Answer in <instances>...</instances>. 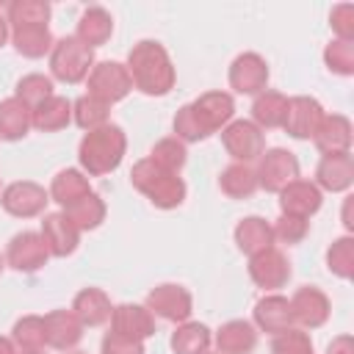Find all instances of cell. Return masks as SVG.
Instances as JSON below:
<instances>
[{
	"mask_svg": "<svg viewBox=\"0 0 354 354\" xmlns=\"http://www.w3.org/2000/svg\"><path fill=\"white\" fill-rule=\"evenodd\" d=\"M130 80L144 94H166L174 83V69L158 41H138L130 50Z\"/></svg>",
	"mask_w": 354,
	"mask_h": 354,
	"instance_id": "6da1fadb",
	"label": "cell"
},
{
	"mask_svg": "<svg viewBox=\"0 0 354 354\" xmlns=\"http://www.w3.org/2000/svg\"><path fill=\"white\" fill-rule=\"evenodd\" d=\"M122 155H124V136L116 124H102L97 130H88V136L80 141V163L88 174L113 171Z\"/></svg>",
	"mask_w": 354,
	"mask_h": 354,
	"instance_id": "7a4b0ae2",
	"label": "cell"
},
{
	"mask_svg": "<svg viewBox=\"0 0 354 354\" xmlns=\"http://www.w3.org/2000/svg\"><path fill=\"white\" fill-rule=\"evenodd\" d=\"M130 177H133V185H136L138 191H144L158 207H174V205H180L183 196H185L183 180H180L177 174H171V171H163V169L155 166L152 160L136 163V169H133Z\"/></svg>",
	"mask_w": 354,
	"mask_h": 354,
	"instance_id": "3957f363",
	"label": "cell"
},
{
	"mask_svg": "<svg viewBox=\"0 0 354 354\" xmlns=\"http://www.w3.org/2000/svg\"><path fill=\"white\" fill-rule=\"evenodd\" d=\"M50 69L58 80L64 83H77L88 75L91 69V47L83 44L77 36L61 39L53 47V58H50Z\"/></svg>",
	"mask_w": 354,
	"mask_h": 354,
	"instance_id": "277c9868",
	"label": "cell"
},
{
	"mask_svg": "<svg viewBox=\"0 0 354 354\" xmlns=\"http://www.w3.org/2000/svg\"><path fill=\"white\" fill-rule=\"evenodd\" d=\"M130 86H133L130 72L116 61H102L88 75V94L105 105L122 100L130 91Z\"/></svg>",
	"mask_w": 354,
	"mask_h": 354,
	"instance_id": "5b68a950",
	"label": "cell"
},
{
	"mask_svg": "<svg viewBox=\"0 0 354 354\" xmlns=\"http://www.w3.org/2000/svg\"><path fill=\"white\" fill-rule=\"evenodd\" d=\"M299 177V163L290 152L285 149H268L266 158L260 160V171H257V185H263L266 191H282L285 185H290Z\"/></svg>",
	"mask_w": 354,
	"mask_h": 354,
	"instance_id": "8992f818",
	"label": "cell"
},
{
	"mask_svg": "<svg viewBox=\"0 0 354 354\" xmlns=\"http://www.w3.org/2000/svg\"><path fill=\"white\" fill-rule=\"evenodd\" d=\"M321 119H324V111H321V105L315 100H310V97H293V100H288V111H285L282 127L293 138H310V136H315Z\"/></svg>",
	"mask_w": 354,
	"mask_h": 354,
	"instance_id": "52a82bcc",
	"label": "cell"
},
{
	"mask_svg": "<svg viewBox=\"0 0 354 354\" xmlns=\"http://www.w3.org/2000/svg\"><path fill=\"white\" fill-rule=\"evenodd\" d=\"M77 227L72 224V218L66 213H53L41 221V241L47 246L50 254L55 257H64V254H72L75 246H77Z\"/></svg>",
	"mask_w": 354,
	"mask_h": 354,
	"instance_id": "ba28073f",
	"label": "cell"
},
{
	"mask_svg": "<svg viewBox=\"0 0 354 354\" xmlns=\"http://www.w3.org/2000/svg\"><path fill=\"white\" fill-rule=\"evenodd\" d=\"M266 80H268V69H266V61L254 53H243L232 61V69H230V83L235 91L241 94H254L260 88H266Z\"/></svg>",
	"mask_w": 354,
	"mask_h": 354,
	"instance_id": "9c48e42d",
	"label": "cell"
},
{
	"mask_svg": "<svg viewBox=\"0 0 354 354\" xmlns=\"http://www.w3.org/2000/svg\"><path fill=\"white\" fill-rule=\"evenodd\" d=\"M221 138H224V147H227V152L235 158V160H252V158H257L260 152H263V136H260V130L252 124V122H232L224 133H221Z\"/></svg>",
	"mask_w": 354,
	"mask_h": 354,
	"instance_id": "30bf717a",
	"label": "cell"
},
{
	"mask_svg": "<svg viewBox=\"0 0 354 354\" xmlns=\"http://www.w3.org/2000/svg\"><path fill=\"white\" fill-rule=\"evenodd\" d=\"M47 205V194L41 185L36 183H14L3 191V207L11 213V216H36L41 213Z\"/></svg>",
	"mask_w": 354,
	"mask_h": 354,
	"instance_id": "8fae6325",
	"label": "cell"
},
{
	"mask_svg": "<svg viewBox=\"0 0 354 354\" xmlns=\"http://www.w3.org/2000/svg\"><path fill=\"white\" fill-rule=\"evenodd\" d=\"M282 216H296V218H307L321 207V191L313 183L304 180H293L290 185H285L282 191Z\"/></svg>",
	"mask_w": 354,
	"mask_h": 354,
	"instance_id": "7c38bea8",
	"label": "cell"
},
{
	"mask_svg": "<svg viewBox=\"0 0 354 354\" xmlns=\"http://www.w3.org/2000/svg\"><path fill=\"white\" fill-rule=\"evenodd\" d=\"M47 246L36 232H19L8 243V263L19 271H36L47 260Z\"/></svg>",
	"mask_w": 354,
	"mask_h": 354,
	"instance_id": "4fadbf2b",
	"label": "cell"
},
{
	"mask_svg": "<svg viewBox=\"0 0 354 354\" xmlns=\"http://www.w3.org/2000/svg\"><path fill=\"white\" fill-rule=\"evenodd\" d=\"M199 127L205 130V136H210L216 127H221L230 116H232V97L230 94H221V91H210V94H202L194 105H191Z\"/></svg>",
	"mask_w": 354,
	"mask_h": 354,
	"instance_id": "5bb4252c",
	"label": "cell"
},
{
	"mask_svg": "<svg viewBox=\"0 0 354 354\" xmlns=\"http://www.w3.org/2000/svg\"><path fill=\"white\" fill-rule=\"evenodd\" d=\"M249 274L260 288H282L290 277V266L277 249H266L260 254H252Z\"/></svg>",
	"mask_w": 354,
	"mask_h": 354,
	"instance_id": "9a60e30c",
	"label": "cell"
},
{
	"mask_svg": "<svg viewBox=\"0 0 354 354\" xmlns=\"http://www.w3.org/2000/svg\"><path fill=\"white\" fill-rule=\"evenodd\" d=\"M80 337H83V324L75 313L58 310L44 318V343H50L53 348H72Z\"/></svg>",
	"mask_w": 354,
	"mask_h": 354,
	"instance_id": "2e32d148",
	"label": "cell"
},
{
	"mask_svg": "<svg viewBox=\"0 0 354 354\" xmlns=\"http://www.w3.org/2000/svg\"><path fill=\"white\" fill-rule=\"evenodd\" d=\"M149 307H152V313H158L169 321H183L191 315V296L180 285H160L149 293Z\"/></svg>",
	"mask_w": 354,
	"mask_h": 354,
	"instance_id": "e0dca14e",
	"label": "cell"
},
{
	"mask_svg": "<svg viewBox=\"0 0 354 354\" xmlns=\"http://www.w3.org/2000/svg\"><path fill=\"white\" fill-rule=\"evenodd\" d=\"M290 313H293V321H299L304 326H321L329 315V301L318 288L307 285L293 296Z\"/></svg>",
	"mask_w": 354,
	"mask_h": 354,
	"instance_id": "ac0fdd59",
	"label": "cell"
},
{
	"mask_svg": "<svg viewBox=\"0 0 354 354\" xmlns=\"http://www.w3.org/2000/svg\"><path fill=\"white\" fill-rule=\"evenodd\" d=\"M111 324H113V332L122 335V337H130V340H144L152 335V315L149 310L138 307V304H122L111 313Z\"/></svg>",
	"mask_w": 354,
	"mask_h": 354,
	"instance_id": "d6986e66",
	"label": "cell"
},
{
	"mask_svg": "<svg viewBox=\"0 0 354 354\" xmlns=\"http://www.w3.org/2000/svg\"><path fill=\"white\" fill-rule=\"evenodd\" d=\"M313 138H315L318 149H324L326 155L348 152V144H351V124H348V119H343V116H324Z\"/></svg>",
	"mask_w": 354,
	"mask_h": 354,
	"instance_id": "ffe728a7",
	"label": "cell"
},
{
	"mask_svg": "<svg viewBox=\"0 0 354 354\" xmlns=\"http://www.w3.org/2000/svg\"><path fill=\"white\" fill-rule=\"evenodd\" d=\"M254 318H257V324H260L266 332L282 335V332H288L290 324H293L290 301L282 299V296H266V299L257 301V307H254Z\"/></svg>",
	"mask_w": 354,
	"mask_h": 354,
	"instance_id": "44dd1931",
	"label": "cell"
},
{
	"mask_svg": "<svg viewBox=\"0 0 354 354\" xmlns=\"http://www.w3.org/2000/svg\"><path fill=\"white\" fill-rule=\"evenodd\" d=\"M351 177H354V166L348 152L324 155V160L318 163V183L326 191H346L351 185Z\"/></svg>",
	"mask_w": 354,
	"mask_h": 354,
	"instance_id": "7402d4cb",
	"label": "cell"
},
{
	"mask_svg": "<svg viewBox=\"0 0 354 354\" xmlns=\"http://www.w3.org/2000/svg\"><path fill=\"white\" fill-rule=\"evenodd\" d=\"M235 241H238L241 252H246V254H260V252L271 249L274 230H271L263 218L252 216V218H243V221L238 224V230H235Z\"/></svg>",
	"mask_w": 354,
	"mask_h": 354,
	"instance_id": "603a6c76",
	"label": "cell"
},
{
	"mask_svg": "<svg viewBox=\"0 0 354 354\" xmlns=\"http://www.w3.org/2000/svg\"><path fill=\"white\" fill-rule=\"evenodd\" d=\"M72 313L80 318V324L97 326V324L108 321L113 310H111V304H108V299H105L102 290H97V288H86V290L77 293V299H75V310H72Z\"/></svg>",
	"mask_w": 354,
	"mask_h": 354,
	"instance_id": "cb8c5ba5",
	"label": "cell"
},
{
	"mask_svg": "<svg viewBox=\"0 0 354 354\" xmlns=\"http://www.w3.org/2000/svg\"><path fill=\"white\" fill-rule=\"evenodd\" d=\"M216 340H218L221 354H249L257 343V335L246 321H230L221 326Z\"/></svg>",
	"mask_w": 354,
	"mask_h": 354,
	"instance_id": "d4e9b609",
	"label": "cell"
},
{
	"mask_svg": "<svg viewBox=\"0 0 354 354\" xmlns=\"http://www.w3.org/2000/svg\"><path fill=\"white\" fill-rule=\"evenodd\" d=\"M30 127V113H28V105L17 97L0 102V138L6 141H14L19 136H25Z\"/></svg>",
	"mask_w": 354,
	"mask_h": 354,
	"instance_id": "484cf974",
	"label": "cell"
},
{
	"mask_svg": "<svg viewBox=\"0 0 354 354\" xmlns=\"http://www.w3.org/2000/svg\"><path fill=\"white\" fill-rule=\"evenodd\" d=\"M14 44L22 55L39 58L50 50L53 39H50L47 25H19V28H14Z\"/></svg>",
	"mask_w": 354,
	"mask_h": 354,
	"instance_id": "4316f807",
	"label": "cell"
},
{
	"mask_svg": "<svg viewBox=\"0 0 354 354\" xmlns=\"http://www.w3.org/2000/svg\"><path fill=\"white\" fill-rule=\"evenodd\" d=\"M69 100H64V97H47L44 102H39L36 105V111H33V124L39 127V130H61L66 122H69Z\"/></svg>",
	"mask_w": 354,
	"mask_h": 354,
	"instance_id": "83f0119b",
	"label": "cell"
},
{
	"mask_svg": "<svg viewBox=\"0 0 354 354\" xmlns=\"http://www.w3.org/2000/svg\"><path fill=\"white\" fill-rule=\"evenodd\" d=\"M86 194H91V191H88V183H86V177H83L80 171H75V169H66V171H61V174L53 180V196H55V202H61L64 207L75 205V202L83 199Z\"/></svg>",
	"mask_w": 354,
	"mask_h": 354,
	"instance_id": "f1b7e54d",
	"label": "cell"
},
{
	"mask_svg": "<svg viewBox=\"0 0 354 354\" xmlns=\"http://www.w3.org/2000/svg\"><path fill=\"white\" fill-rule=\"evenodd\" d=\"M111 17L102 11V8H88L80 19V28H77V39L88 47H97L102 44L108 36H111Z\"/></svg>",
	"mask_w": 354,
	"mask_h": 354,
	"instance_id": "f546056e",
	"label": "cell"
},
{
	"mask_svg": "<svg viewBox=\"0 0 354 354\" xmlns=\"http://www.w3.org/2000/svg\"><path fill=\"white\" fill-rule=\"evenodd\" d=\"M285 111H288V100H285L282 94H277V91L260 94V97L254 100V105H252V116H254V122H260L263 127H277V124H282Z\"/></svg>",
	"mask_w": 354,
	"mask_h": 354,
	"instance_id": "4dcf8cb0",
	"label": "cell"
},
{
	"mask_svg": "<svg viewBox=\"0 0 354 354\" xmlns=\"http://www.w3.org/2000/svg\"><path fill=\"white\" fill-rule=\"evenodd\" d=\"M66 216L72 218V224L77 230H94L105 216V205L100 202L97 194H86L83 199H77L75 205L66 207Z\"/></svg>",
	"mask_w": 354,
	"mask_h": 354,
	"instance_id": "1f68e13d",
	"label": "cell"
},
{
	"mask_svg": "<svg viewBox=\"0 0 354 354\" xmlns=\"http://www.w3.org/2000/svg\"><path fill=\"white\" fill-rule=\"evenodd\" d=\"M207 343H210V332L202 324H185L171 337V348L177 354H205Z\"/></svg>",
	"mask_w": 354,
	"mask_h": 354,
	"instance_id": "d6a6232c",
	"label": "cell"
},
{
	"mask_svg": "<svg viewBox=\"0 0 354 354\" xmlns=\"http://www.w3.org/2000/svg\"><path fill=\"white\" fill-rule=\"evenodd\" d=\"M254 188H257V174L243 163H235L221 174V191L230 196H249Z\"/></svg>",
	"mask_w": 354,
	"mask_h": 354,
	"instance_id": "836d02e7",
	"label": "cell"
},
{
	"mask_svg": "<svg viewBox=\"0 0 354 354\" xmlns=\"http://www.w3.org/2000/svg\"><path fill=\"white\" fill-rule=\"evenodd\" d=\"M75 122L80 124V127H86V130H97L105 119H108V105L105 102H100V100H94L91 94H86V97H80L77 102H75Z\"/></svg>",
	"mask_w": 354,
	"mask_h": 354,
	"instance_id": "e575fe53",
	"label": "cell"
},
{
	"mask_svg": "<svg viewBox=\"0 0 354 354\" xmlns=\"http://www.w3.org/2000/svg\"><path fill=\"white\" fill-rule=\"evenodd\" d=\"M14 340L25 348V351H39V346H44V318H22L14 324Z\"/></svg>",
	"mask_w": 354,
	"mask_h": 354,
	"instance_id": "d590c367",
	"label": "cell"
},
{
	"mask_svg": "<svg viewBox=\"0 0 354 354\" xmlns=\"http://www.w3.org/2000/svg\"><path fill=\"white\" fill-rule=\"evenodd\" d=\"M47 97H53V83L44 75H28L17 86V100H22L25 105H39Z\"/></svg>",
	"mask_w": 354,
	"mask_h": 354,
	"instance_id": "8d00e7d4",
	"label": "cell"
},
{
	"mask_svg": "<svg viewBox=\"0 0 354 354\" xmlns=\"http://www.w3.org/2000/svg\"><path fill=\"white\" fill-rule=\"evenodd\" d=\"M155 166H160L163 171H177L183 163H185V149H183V144L180 141H174V138H166V141H160L155 149H152V158H149Z\"/></svg>",
	"mask_w": 354,
	"mask_h": 354,
	"instance_id": "74e56055",
	"label": "cell"
},
{
	"mask_svg": "<svg viewBox=\"0 0 354 354\" xmlns=\"http://www.w3.org/2000/svg\"><path fill=\"white\" fill-rule=\"evenodd\" d=\"M326 263H329V271H335L337 277L348 279L351 277V263H354V243H351V238L335 241L329 254H326Z\"/></svg>",
	"mask_w": 354,
	"mask_h": 354,
	"instance_id": "f35d334b",
	"label": "cell"
},
{
	"mask_svg": "<svg viewBox=\"0 0 354 354\" xmlns=\"http://www.w3.org/2000/svg\"><path fill=\"white\" fill-rule=\"evenodd\" d=\"M8 17L14 22V28L19 25H44L50 17V6L47 3H14L8 8Z\"/></svg>",
	"mask_w": 354,
	"mask_h": 354,
	"instance_id": "ab89813d",
	"label": "cell"
},
{
	"mask_svg": "<svg viewBox=\"0 0 354 354\" xmlns=\"http://www.w3.org/2000/svg\"><path fill=\"white\" fill-rule=\"evenodd\" d=\"M326 64H329V69H335L340 75H351L354 72V50H351V41H343V39L332 41L326 47Z\"/></svg>",
	"mask_w": 354,
	"mask_h": 354,
	"instance_id": "60d3db41",
	"label": "cell"
},
{
	"mask_svg": "<svg viewBox=\"0 0 354 354\" xmlns=\"http://www.w3.org/2000/svg\"><path fill=\"white\" fill-rule=\"evenodd\" d=\"M274 354H313V346H310V340H307L304 332L288 329V332L277 335V340H274Z\"/></svg>",
	"mask_w": 354,
	"mask_h": 354,
	"instance_id": "b9f144b4",
	"label": "cell"
},
{
	"mask_svg": "<svg viewBox=\"0 0 354 354\" xmlns=\"http://www.w3.org/2000/svg\"><path fill=\"white\" fill-rule=\"evenodd\" d=\"M174 130H177L183 138H188V141H199V138H205V130L199 127V122H196L191 105L180 108V113H177V119H174Z\"/></svg>",
	"mask_w": 354,
	"mask_h": 354,
	"instance_id": "7bdbcfd3",
	"label": "cell"
},
{
	"mask_svg": "<svg viewBox=\"0 0 354 354\" xmlns=\"http://www.w3.org/2000/svg\"><path fill=\"white\" fill-rule=\"evenodd\" d=\"M304 232H307V218H296V216H282L274 230V235H279L288 243H299L304 238Z\"/></svg>",
	"mask_w": 354,
	"mask_h": 354,
	"instance_id": "ee69618b",
	"label": "cell"
},
{
	"mask_svg": "<svg viewBox=\"0 0 354 354\" xmlns=\"http://www.w3.org/2000/svg\"><path fill=\"white\" fill-rule=\"evenodd\" d=\"M102 354H144V348H141V340H130L116 332H108L102 340Z\"/></svg>",
	"mask_w": 354,
	"mask_h": 354,
	"instance_id": "f6af8a7d",
	"label": "cell"
},
{
	"mask_svg": "<svg viewBox=\"0 0 354 354\" xmlns=\"http://www.w3.org/2000/svg\"><path fill=\"white\" fill-rule=\"evenodd\" d=\"M329 354H351V337H337L329 343Z\"/></svg>",
	"mask_w": 354,
	"mask_h": 354,
	"instance_id": "bcb514c9",
	"label": "cell"
},
{
	"mask_svg": "<svg viewBox=\"0 0 354 354\" xmlns=\"http://www.w3.org/2000/svg\"><path fill=\"white\" fill-rule=\"evenodd\" d=\"M0 354H14V346H11V340L0 337Z\"/></svg>",
	"mask_w": 354,
	"mask_h": 354,
	"instance_id": "7dc6e473",
	"label": "cell"
},
{
	"mask_svg": "<svg viewBox=\"0 0 354 354\" xmlns=\"http://www.w3.org/2000/svg\"><path fill=\"white\" fill-rule=\"evenodd\" d=\"M3 41H6V19L0 17V44H3Z\"/></svg>",
	"mask_w": 354,
	"mask_h": 354,
	"instance_id": "c3c4849f",
	"label": "cell"
},
{
	"mask_svg": "<svg viewBox=\"0 0 354 354\" xmlns=\"http://www.w3.org/2000/svg\"><path fill=\"white\" fill-rule=\"evenodd\" d=\"M25 354H41V351H25Z\"/></svg>",
	"mask_w": 354,
	"mask_h": 354,
	"instance_id": "681fc988",
	"label": "cell"
},
{
	"mask_svg": "<svg viewBox=\"0 0 354 354\" xmlns=\"http://www.w3.org/2000/svg\"><path fill=\"white\" fill-rule=\"evenodd\" d=\"M75 354H80V351H75Z\"/></svg>",
	"mask_w": 354,
	"mask_h": 354,
	"instance_id": "f907efd6",
	"label": "cell"
},
{
	"mask_svg": "<svg viewBox=\"0 0 354 354\" xmlns=\"http://www.w3.org/2000/svg\"><path fill=\"white\" fill-rule=\"evenodd\" d=\"M0 266H3V263H0Z\"/></svg>",
	"mask_w": 354,
	"mask_h": 354,
	"instance_id": "816d5d0a",
	"label": "cell"
}]
</instances>
